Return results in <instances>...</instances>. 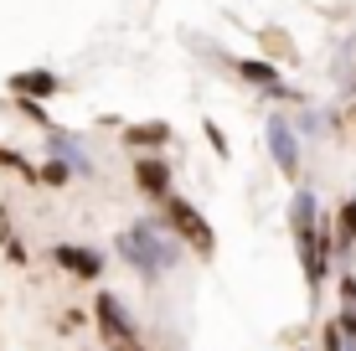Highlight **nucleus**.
Masks as SVG:
<instances>
[{
    "mask_svg": "<svg viewBox=\"0 0 356 351\" xmlns=\"http://www.w3.org/2000/svg\"><path fill=\"white\" fill-rule=\"evenodd\" d=\"M181 238L170 233L165 222H155V217H140V222L129 227L124 238H119V259L134 263V269L145 274V279H155V274H170L181 263Z\"/></svg>",
    "mask_w": 356,
    "mask_h": 351,
    "instance_id": "obj_1",
    "label": "nucleus"
},
{
    "mask_svg": "<svg viewBox=\"0 0 356 351\" xmlns=\"http://www.w3.org/2000/svg\"><path fill=\"white\" fill-rule=\"evenodd\" d=\"M161 222H165V227H170V233H176L186 248H196V253H202V259H212V253H217L212 222H207V217L196 212L186 197H176V191H170V197L161 202Z\"/></svg>",
    "mask_w": 356,
    "mask_h": 351,
    "instance_id": "obj_2",
    "label": "nucleus"
},
{
    "mask_svg": "<svg viewBox=\"0 0 356 351\" xmlns=\"http://www.w3.org/2000/svg\"><path fill=\"white\" fill-rule=\"evenodd\" d=\"M93 316H98V331H104V341L114 346V351H145V341L134 336V325H129V316H124V305H119V295H98L93 300Z\"/></svg>",
    "mask_w": 356,
    "mask_h": 351,
    "instance_id": "obj_3",
    "label": "nucleus"
},
{
    "mask_svg": "<svg viewBox=\"0 0 356 351\" xmlns=\"http://www.w3.org/2000/svg\"><path fill=\"white\" fill-rule=\"evenodd\" d=\"M264 135H268V155H274V165H279L289 181H300V135H294V119L274 108V114H268V124H264Z\"/></svg>",
    "mask_w": 356,
    "mask_h": 351,
    "instance_id": "obj_4",
    "label": "nucleus"
},
{
    "mask_svg": "<svg viewBox=\"0 0 356 351\" xmlns=\"http://www.w3.org/2000/svg\"><path fill=\"white\" fill-rule=\"evenodd\" d=\"M52 263L63 274H72V279H98V274H104V253L83 248V243H57L52 248Z\"/></svg>",
    "mask_w": 356,
    "mask_h": 351,
    "instance_id": "obj_5",
    "label": "nucleus"
},
{
    "mask_svg": "<svg viewBox=\"0 0 356 351\" xmlns=\"http://www.w3.org/2000/svg\"><path fill=\"white\" fill-rule=\"evenodd\" d=\"M134 186H140V197L165 202L170 197V165L161 155H140V161H134Z\"/></svg>",
    "mask_w": 356,
    "mask_h": 351,
    "instance_id": "obj_6",
    "label": "nucleus"
},
{
    "mask_svg": "<svg viewBox=\"0 0 356 351\" xmlns=\"http://www.w3.org/2000/svg\"><path fill=\"white\" fill-rule=\"evenodd\" d=\"M10 93H16V99H52V93H63V83H57V72L31 67V72H16V78H10Z\"/></svg>",
    "mask_w": 356,
    "mask_h": 351,
    "instance_id": "obj_7",
    "label": "nucleus"
},
{
    "mask_svg": "<svg viewBox=\"0 0 356 351\" xmlns=\"http://www.w3.org/2000/svg\"><path fill=\"white\" fill-rule=\"evenodd\" d=\"M47 150L63 155V161L72 165V176H88V171H93V161L83 155V140H78V135H67V129H47Z\"/></svg>",
    "mask_w": 356,
    "mask_h": 351,
    "instance_id": "obj_8",
    "label": "nucleus"
},
{
    "mask_svg": "<svg viewBox=\"0 0 356 351\" xmlns=\"http://www.w3.org/2000/svg\"><path fill=\"white\" fill-rule=\"evenodd\" d=\"M124 145L129 150H150V145H170V124H134V129H124Z\"/></svg>",
    "mask_w": 356,
    "mask_h": 351,
    "instance_id": "obj_9",
    "label": "nucleus"
},
{
    "mask_svg": "<svg viewBox=\"0 0 356 351\" xmlns=\"http://www.w3.org/2000/svg\"><path fill=\"white\" fill-rule=\"evenodd\" d=\"M289 227L294 233H310L315 227V191H294V202H289Z\"/></svg>",
    "mask_w": 356,
    "mask_h": 351,
    "instance_id": "obj_10",
    "label": "nucleus"
},
{
    "mask_svg": "<svg viewBox=\"0 0 356 351\" xmlns=\"http://www.w3.org/2000/svg\"><path fill=\"white\" fill-rule=\"evenodd\" d=\"M330 238H336V248H341V253H351V243H356V197L341 202V212H336V233H330Z\"/></svg>",
    "mask_w": 356,
    "mask_h": 351,
    "instance_id": "obj_11",
    "label": "nucleus"
},
{
    "mask_svg": "<svg viewBox=\"0 0 356 351\" xmlns=\"http://www.w3.org/2000/svg\"><path fill=\"white\" fill-rule=\"evenodd\" d=\"M36 181H42V186H67V181H72V165L63 161V155H52L47 165H36Z\"/></svg>",
    "mask_w": 356,
    "mask_h": 351,
    "instance_id": "obj_12",
    "label": "nucleus"
},
{
    "mask_svg": "<svg viewBox=\"0 0 356 351\" xmlns=\"http://www.w3.org/2000/svg\"><path fill=\"white\" fill-rule=\"evenodd\" d=\"M341 310H356V274H341Z\"/></svg>",
    "mask_w": 356,
    "mask_h": 351,
    "instance_id": "obj_13",
    "label": "nucleus"
},
{
    "mask_svg": "<svg viewBox=\"0 0 356 351\" xmlns=\"http://www.w3.org/2000/svg\"><path fill=\"white\" fill-rule=\"evenodd\" d=\"M207 140H212V150H217V155H227V135H222V124H212V119H207Z\"/></svg>",
    "mask_w": 356,
    "mask_h": 351,
    "instance_id": "obj_14",
    "label": "nucleus"
},
{
    "mask_svg": "<svg viewBox=\"0 0 356 351\" xmlns=\"http://www.w3.org/2000/svg\"><path fill=\"white\" fill-rule=\"evenodd\" d=\"M325 351H346V336H341V325H325Z\"/></svg>",
    "mask_w": 356,
    "mask_h": 351,
    "instance_id": "obj_15",
    "label": "nucleus"
}]
</instances>
